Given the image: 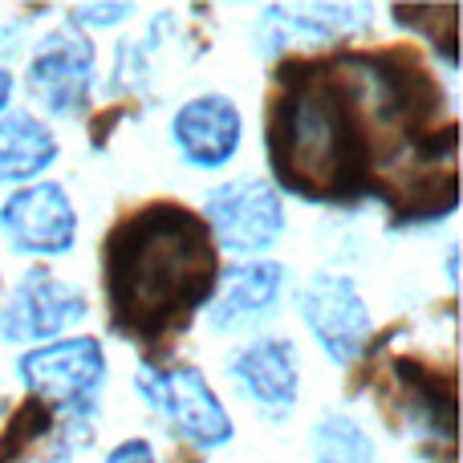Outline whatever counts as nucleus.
Wrapping results in <instances>:
<instances>
[{
	"instance_id": "dca6fc26",
	"label": "nucleus",
	"mask_w": 463,
	"mask_h": 463,
	"mask_svg": "<svg viewBox=\"0 0 463 463\" xmlns=\"http://www.w3.org/2000/svg\"><path fill=\"white\" fill-rule=\"evenodd\" d=\"M127 13H130V5H81V8H73V16L86 24H114Z\"/></svg>"
},
{
	"instance_id": "ddd939ff",
	"label": "nucleus",
	"mask_w": 463,
	"mask_h": 463,
	"mask_svg": "<svg viewBox=\"0 0 463 463\" xmlns=\"http://www.w3.org/2000/svg\"><path fill=\"white\" fill-rule=\"evenodd\" d=\"M57 159V138L33 114H0V184H24Z\"/></svg>"
},
{
	"instance_id": "20e7f679",
	"label": "nucleus",
	"mask_w": 463,
	"mask_h": 463,
	"mask_svg": "<svg viewBox=\"0 0 463 463\" xmlns=\"http://www.w3.org/2000/svg\"><path fill=\"white\" fill-rule=\"evenodd\" d=\"M21 383L29 386L33 402L49 411H65V415H94L98 391L106 386V362L102 345L94 337H65L53 345H37L21 362Z\"/></svg>"
},
{
	"instance_id": "2eb2a0df",
	"label": "nucleus",
	"mask_w": 463,
	"mask_h": 463,
	"mask_svg": "<svg viewBox=\"0 0 463 463\" xmlns=\"http://www.w3.org/2000/svg\"><path fill=\"white\" fill-rule=\"evenodd\" d=\"M49 423H53V411L29 399L13 419H8V427H5V443H0V459H16L24 448H29V443H37L41 435L49 431Z\"/></svg>"
},
{
	"instance_id": "6e6552de",
	"label": "nucleus",
	"mask_w": 463,
	"mask_h": 463,
	"mask_svg": "<svg viewBox=\"0 0 463 463\" xmlns=\"http://www.w3.org/2000/svg\"><path fill=\"white\" fill-rule=\"evenodd\" d=\"M8 248L24 256H65L78 240V212L61 184H29L0 208Z\"/></svg>"
},
{
	"instance_id": "1a4fd4ad",
	"label": "nucleus",
	"mask_w": 463,
	"mask_h": 463,
	"mask_svg": "<svg viewBox=\"0 0 463 463\" xmlns=\"http://www.w3.org/2000/svg\"><path fill=\"white\" fill-rule=\"evenodd\" d=\"M81 317H86V297L78 288L57 280L49 269H29L0 309V337L13 345L45 342Z\"/></svg>"
},
{
	"instance_id": "0eeeda50",
	"label": "nucleus",
	"mask_w": 463,
	"mask_h": 463,
	"mask_svg": "<svg viewBox=\"0 0 463 463\" xmlns=\"http://www.w3.org/2000/svg\"><path fill=\"white\" fill-rule=\"evenodd\" d=\"M29 94L53 118L86 114L94 94V49L78 29H53L29 61Z\"/></svg>"
},
{
	"instance_id": "423d86ee",
	"label": "nucleus",
	"mask_w": 463,
	"mask_h": 463,
	"mask_svg": "<svg viewBox=\"0 0 463 463\" xmlns=\"http://www.w3.org/2000/svg\"><path fill=\"white\" fill-rule=\"evenodd\" d=\"M297 313L309 326V334L321 342V350L337 362L350 366L366 354L370 345V309L354 280L334 277V272H317L297 288Z\"/></svg>"
},
{
	"instance_id": "f257e3e1",
	"label": "nucleus",
	"mask_w": 463,
	"mask_h": 463,
	"mask_svg": "<svg viewBox=\"0 0 463 463\" xmlns=\"http://www.w3.org/2000/svg\"><path fill=\"white\" fill-rule=\"evenodd\" d=\"M106 288L114 326L135 337L179 329L216 288V244L200 216L179 203H151L106 240Z\"/></svg>"
},
{
	"instance_id": "f03ea898",
	"label": "nucleus",
	"mask_w": 463,
	"mask_h": 463,
	"mask_svg": "<svg viewBox=\"0 0 463 463\" xmlns=\"http://www.w3.org/2000/svg\"><path fill=\"white\" fill-rule=\"evenodd\" d=\"M297 81L269 106L264 143L272 175L309 200H345L366 187L370 151L358 127L362 94L334 65H288Z\"/></svg>"
},
{
	"instance_id": "9b49d317",
	"label": "nucleus",
	"mask_w": 463,
	"mask_h": 463,
	"mask_svg": "<svg viewBox=\"0 0 463 463\" xmlns=\"http://www.w3.org/2000/svg\"><path fill=\"white\" fill-rule=\"evenodd\" d=\"M240 110L236 102L224 94H200L192 102H184L171 118V138H175L184 163L203 171L224 167L232 155L240 151Z\"/></svg>"
},
{
	"instance_id": "4468645a",
	"label": "nucleus",
	"mask_w": 463,
	"mask_h": 463,
	"mask_svg": "<svg viewBox=\"0 0 463 463\" xmlns=\"http://www.w3.org/2000/svg\"><path fill=\"white\" fill-rule=\"evenodd\" d=\"M313 463H374V443L350 415H326L313 427Z\"/></svg>"
},
{
	"instance_id": "f3484780",
	"label": "nucleus",
	"mask_w": 463,
	"mask_h": 463,
	"mask_svg": "<svg viewBox=\"0 0 463 463\" xmlns=\"http://www.w3.org/2000/svg\"><path fill=\"white\" fill-rule=\"evenodd\" d=\"M106 463H155V451L146 439H122L118 448L106 456Z\"/></svg>"
},
{
	"instance_id": "7ed1b4c3",
	"label": "nucleus",
	"mask_w": 463,
	"mask_h": 463,
	"mask_svg": "<svg viewBox=\"0 0 463 463\" xmlns=\"http://www.w3.org/2000/svg\"><path fill=\"white\" fill-rule=\"evenodd\" d=\"M135 391L192 448L212 451V448H224L232 439V419H228L224 402L216 399L208 378L195 366H187V362H171V366L143 362L135 374Z\"/></svg>"
},
{
	"instance_id": "39448f33",
	"label": "nucleus",
	"mask_w": 463,
	"mask_h": 463,
	"mask_svg": "<svg viewBox=\"0 0 463 463\" xmlns=\"http://www.w3.org/2000/svg\"><path fill=\"white\" fill-rule=\"evenodd\" d=\"M203 224L220 248L236 256H256L272 248L285 232V203L264 179H232L208 192L203 200Z\"/></svg>"
},
{
	"instance_id": "a211bd4d",
	"label": "nucleus",
	"mask_w": 463,
	"mask_h": 463,
	"mask_svg": "<svg viewBox=\"0 0 463 463\" xmlns=\"http://www.w3.org/2000/svg\"><path fill=\"white\" fill-rule=\"evenodd\" d=\"M8 98H13V73H8V70H0V114H5Z\"/></svg>"
},
{
	"instance_id": "9d476101",
	"label": "nucleus",
	"mask_w": 463,
	"mask_h": 463,
	"mask_svg": "<svg viewBox=\"0 0 463 463\" xmlns=\"http://www.w3.org/2000/svg\"><path fill=\"white\" fill-rule=\"evenodd\" d=\"M228 374L264 415L285 419L301 394V366L297 350L285 337H256L228 354Z\"/></svg>"
},
{
	"instance_id": "f8f14e48",
	"label": "nucleus",
	"mask_w": 463,
	"mask_h": 463,
	"mask_svg": "<svg viewBox=\"0 0 463 463\" xmlns=\"http://www.w3.org/2000/svg\"><path fill=\"white\" fill-rule=\"evenodd\" d=\"M280 293H285V264L277 260H244L236 269H228L220 277V285L212 288L208 305V326L216 334H232L244 329L252 321L269 317L277 309Z\"/></svg>"
}]
</instances>
